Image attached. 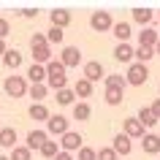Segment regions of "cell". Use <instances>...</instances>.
<instances>
[{"mask_svg":"<svg viewBox=\"0 0 160 160\" xmlns=\"http://www.w3.org/2000/svg\"><path fill=\"white\" fill-rule=\"evenodd\" d=\"M3 90L8 98H22V95H27V79L25 76H6Z\"/></svg>","mask_w":160,"mask_h":160,"instance_id":"obj_1","label":"cell"},{"mask_svg":"<svg viewBox=\"0 0 160 160\" xmlns=\"http://www.w3.org/2000/svg\"><path fill=\"white\" fill-rule=\"evenodd\" d=\"M147 79H149V68L147 65H141V62H130L128 65V76H125L128 84L141 87V84H147Z\"/></svg>","mask_w":160,"mask_h":160,"instance_id":"obj_2","label":"cell"},{"mask_svg":"<svg viewBox=\"0 0 160 160\" xmlns=\"http://www.w3.org/2000/svg\"><path fill=\"white\" fill-rule=\"evenodd\" d=\"M90 27H92L95 33H106L114 27V19H111L109 11H92L90 14Z\"/></svg>","mask_w":160,"mask_h":160,"instance_id":"obj_3","label":"cell"},{"mask_svg":"<svg viewBox=\"0 0 160 160\" xmlns=\"http://www.w3.org/2000/svg\"><path fill=\"white\" fill-rule=\"evenodd\" d=\"M46 130H49L52 136H65L68 130H71V119L62 117V114H52V117L46 119Z\"/></svg>","mask_w":160,"mask_h":160,"instance_id":"obj_4","label":"cell"},{"mask_svg":"<svg viewBox=\"0 0 160 160\" xmlns=\"http://www.w3.org/2000/svg\"><path fill=\"white\" fill-rule=\"evenodd\" d=\"M84 138H82V133H76V130H68L65 136H60V152H76V149H82L84 147Z\"/></svg>","mask_w":160,"mask_h":160,"instance_id":"obj_5","label":"cell"},{"mask_svg":"<svg viewBox=\"0 0 160 160\" xmlns=\"http://www.w3.org/2000/svg\"><path fill=\"white\" fill-rule=\"evenodd\" d=\"M82 79H87L90 84H95V82L106 79V71H103V65L98 60H90V62H84V76H82Z\"/></svg>","mask_w":160,"mask_h":160,"instance_id":"obj_6","label":"cell"},{"mask_svg":"<svg viewBox=\"0 0 160 160\" xmlns=\"http://www.w3.org/2000/svg\"><path fill=\"white\" fill-rule=\"evenodd\" d=\"M60 62L68 68H76L79 62H82V52H79V46H65V49L60 52Z\"/></svg>","mask_w":160,"mask_h":160,"instance_id":"obj_7","label":"cell"},{"mask_svg":"<svg viewBox=\"0 0 160 160\" xmlns=\"http://www.w3.org/2000/svg\"><path fill=\"white\" fill-rule=\"evenodd\" d=\"M122 128H125L122 133H125L128 138H130V141H133V138H144V125H141V122H138L136 117L125 119V122H122Z\"/></svg>","mask_w":160,"mask_h":160,"instance_id":"obj_8","label":"cell"},{"mask_svg":"<svg viewBox=\"0 0 160 160\" xmlns=\"http://www.w3.org/2000/svg\"><path fill=\"white\" fill-rule=\"evenodd\" d=\"M49 141V133H46V130H30V133H27V149L33 152V149H41L43 144Z\"/></svg>","mask_w":160,"mask_h":160,"instance_id":"obj_9","label":"cell"},{"mask_svg":"<svg viewBox=\"0 0 160 160\" xmlns=\"http://www.w3.org/2000/svg\"><path fill=\"white\" fill-rule=\"evenodd\" d=\"M49 19H52V27L65 30V27L71 25V11H65V8H54V11H49Z\"/></svg>","mask_w":160,"mask_h":160,"instance_id":"obj_10","label":"cell"},{"mask_svg":"<svg viewBox=\"0 0 160 160\" xmlns=\"http://www.w3.org/2000/svg\"><path fill=\"white\" fill-rule=\"evenodd\" d=\"M111 149L117 152V158H119V155L125 158V155H130L133 144H130V138H128L125 133H117V136H114V144H111Z\"/></svg>","mask_w":160,"mask_h":160,"instance_id":"obj_11","label":"cell"},{"mask_svg":"<svg viewBox=\"0 0 160 160\" xmlns=\"http://www.w3.org/2000/svg\"><path fill=\"white\" fill-rule=\"evenodd\" d=\"M160 41V35L155 27H141V33H138V46H149V49H155V43Z\"/></svg>","mask_w":160,"mask_h":160,"instance_id":"obj_12","label":"cell"},{"mask_svg":"<svg viewBox=\"0 0 160 160\" xmlns=\"http://www.w3.org/2000/svg\"><path fill=\"white\" fill-rule=\"evenodd\" d=\"M22 60H25V57H22V52H19V49H8L6 54H3V65L8 68V71H17V68L22 65Z\"/></svg>","mask_w":160,"mask_h":160,"instance_id":"obj_13","label":"cell"},{"mask_svg":"<svg viewBox=\"0 0 160 160\" xmlns=\"http://www.w3.org/2000/svg\"><path fill=\"white\" fill-rule=\"evenodd\" d=\"M141 147H144V152H147V155H158V152H160V136H155V133H144Z\"/></svg>","mask_w":160,"mask_h":160,"instance_id":"obj_14","label":"cell"},{"mask_svg":"<svg viewBox=\"0 0 160 160\" xmlns=\"http://www.w3.org/2000/svg\"><path fill=\"white\" fill-rule=\"evenodd\" d=\"M0 147L3 149H14L17 147V130L14 128H0Z\"/></svg>","mask_w":160,"mask_h":160,"instance_id":"obj_15","label":"cell"},{"mask_svg":"<svg viewBox=\"0 0 160 160\" xmlns=\"http://www.w3.org/2000/svg\"><path fill=\"white\" fill-rule=\"evenodd\" d=\"M111 33L117 35V41H119V43H128V38L133 35V30H130V22H114Z\"/></svg>","mask_w":160,"mask_h":160,"instance_id":"obj_16","label":"cell"},{"mask_svg":"<svg viewBox=\"0 0 160 160\" xmlns=\"http://www.w3.org/2000/svg\"><path fill=\"white\" fill-rule=\"evenodd\" d=\"M52 46H38V49H33V62L35 65H49L52 62Z\"/></svg>","mask_w":160,"mask_h":160,"instance_id":"obj_17","label":"cell"},{"mask_svg":"<svg viewBox=\"0 0 160 160\" xmlns=\"http://www.w3.org/2000/svg\"><path fill=\"white\" fill-rule=\"evenodd\" d=\"M27 79H30L33 84H46V68L33 62V65L27 68Z\"/></svg>","mask_w":160,"mask_h":160,"instance_id":"obj_18","label":"cell"},{"mask_svg":"<svg viewBox=\"0 0 160 160\" xmlns=\"http://www.w3.org/2000/svg\"><path fill=\"white\" fill-rule=\"evenodd\" d=\"M27 114H30V119H35V122H46V119L52 117L49 109H46L43 103H33V106L27 109Z\"/></svg>","mask_w":160,"mask_h":160,"instance_id":"obj_19","label":"cell"},{"mask_svg":"<svg viewBox=\"0 0 160 160\" xmlns=\"http://www.w3.org/2000/svg\"><path fill=\"white\" fill-rule=\"evenodd\" d=\"M114 60L130 62V60H133V46H130V43H117V46H114Z\"/></svg>","mask_w":160,"mask_h":160,"instance_id":"obj_20","label":"cell"},{"mask_svg":"<svg viewBox=\"0 0 160 160\" xmlns=\"http://www.w3.org/2000/svg\"><path fill=\"white\" fill-rule=\"evenodd\" d=\"M90 117H92V109H90V103H84V101L73 103V119H79V122H87Z\"/></svg>","mask_w":160,"mask_h":160,"instance_id":"obj_21","label":"cell"},{"mask_svg":"<svg viewBox=\"0 0 160 160\" xmlns=\"http://www.w3.org/2000/svg\"><path fill=\"white\" fill-rule=\"evenodd\" d=\"M152 17H155V11H152V8H133V22H138L141 27H149Z\"/></svg>","mask_w":160,"mask_h":160,"instance_id":"obj_22","label":"cell"},{"mask_svg":"<svg viewBox=\"0 0 160 160\" xmlns=\"http://www.w3.org/2000/svg\"><path fill=\"white\" fill-rule=\"evenodd\" d=\"M46 92H49V87H46V84H30V87H27V95L33 98V103H43Z\"/></svg>","mask_w":160,"mask_h":160,"instance_id":"obj_23","label":"cell"},{"mask_svg":"<svg viewBox=\"0 0 160 160\" xmlns=\"http://www.w3.org/2000/svg\"><path fill=\"white\" fill-rule=\"evenodd\" d=\"M46 68V79H60V76H65V65L60 62V60H52L49 65H43Z\"/></svg>","mask_w":160,"mask_h":160,"instance_id":"obj_24","label":"cell"},{"mask_svg":"<svg viewBox=\"0 0 160 160\" xmlns=\"http://www.w3.org/2000/svg\"><path fill=\"white\" fill-rule=\"evenodd\" d=\"M136 119H138L144 128H155V125H158V119H155V114L149 111V106H141V109H138V117H136Z\"/></svg>","mask_w":160,"mask_h":160,"instance_id":"obj_25","label":"cell"},{"mask_svg":"<svg viewBox=\"0 0 160 160\" xmlns=\"http://www.w3.org/2000/svg\"><path fill=\"white\" fill-rule=\"evenodd\" d=\"M73 95L76 98H90V95H92V84H90L87 79H79L73 84Z\"/></svg>","mask_w":160,"mask_h":160,"instance_id":"obj_26","label":"cell"},{"mask_svg":"<svg viewBox=\"0 0 160 160\" xmlns=\"http://www.w3.org/2000/svg\"><path fill=\"white\" fill-rule=\"evenodd\" d=\"M133 57H136V62L147 65V62L155 57V49H149V46H138V49H133Z\"/></svg>","mask_w":160,"mask_h":160,"instance_id":"obj_27","label":"cell"},{"mask_svg":"<svg viewBox=\"0 0 160 160\" xmlns=\"http://www.w3.org/2000/svg\"><path fill=\"white\" fill-rule=\"evenodd\" d=\"M103 82H106V87H114V90H122V92H125V87H128L125 76H119V73H111V76H106Z\"/></svg>","mask_w":160,"mask_h":160,"instance_id":"obj_28","label":"cell"},{"mask_svg":"<svg viewBox=\"0 0 160 160\" xmlns=\"http://www.w3.org/2000/svg\"><path fill=\"white\" fill-rule=\"evenodd\" d=\"M122 98H125V92H122V90L106 87V103H109V106H119V103H122Z\"/></svg>","mask_w":160,"mask_h":160,"instance_id":"obj_29","label":"cell"},{"mask_svg":"<svg viewBox=\"0 0 160 160\" xmlns=\"http://www.w3.org/2000/svg\"><path fill=\"white\" fill-rule=\"evenodd\" d=\"M62 38H65V33H62V30H60V27H49V30H46V43H62Z\"/></svg>","mask_w":160,"mask_h":160,"instance_id":"obj_30","label":"cell"},{"mask_svg":"<svg viewBox=\"0 0 160 160\" xmlns=\"http://www.w3.org/2000/svg\"><path fill=\"white\" fill-rule=\"evenodd\" d=\"M38 152H41V155H43L46 160H52V158H54V155L60 152V144H57V141H46V144H43V147H41Z\"/></svg>","mask_w":160,"mask_h":160,"instance_id":"obj_31","label":"cell"},{"mask_svg":"<svg viewBox=\"0 0 160 160\" xmlns=\"http://www.w3.org/2000/svg\"><path fill=\"white\" fill-rule=\"evenodd\" d=\"M8 160H33V152L27 149V147H14Z\"/></svg>","mask_w":160,"mask_h":160,"instance_id":"obj_32","label":"cell"},{"mask_svg":"<svg viewBox=\"0 0 160 160\" xmlns=\"http://www.w3.org/2000/svg\"><path fill=\"white\" fill-rule=\"evenodd\" d=\"M73 98H76L73 90H68V87L57 92V103H60V106H73Z\"/></svg>","mask_w":160,"mask_h":160,"instance_id":"obj_33","label":"cell"},{"mask_svg":"<svg viewBox=\"0 0 160 160\" xmlns=\"http://www.w3.org/2000/svg\"><path fill=\"white\" fill-rule=\"evenodd\" d=\"M95 158L98 160H117V152L111 147H101V149H95Z\"/></svg>","mask_w":160,"mask_h":160,"instance_id":"obj_34","label":"cell"},{"mask_svg":"<svg viewBox=\"0 0 160 160\" xmlns=\"http://www.w3.org/2000/svg\"><path fill=\"white\" fill-rule=\"evenodd\" d=\"M38 46H49V43H46V35H43V33H35L33 38H30V49H38Z\"/></svg>","mask_w":160,"mask_h":160,"instance_id":"obj_35","label":"cell"},{"mask_svg":"<svg viewBox=\"0 0 160 160\" xmlns=\"http://www.w3.org/2000/svg\"><path fill=\"white\" fill-rule=\"evenodd\" d=\"M79 160H98L95 158V149L92 147H82V149H79Z\"/></svg>","mask_w":160,"mask_h":160,"instance_id":"obj_36","label":"cell"},{"mask_svg":"<svg viewBox=\"0 0 160 160\" xmlns=\"http://www.w3.org/2000/svg\"><path fill=\"white\" fill-rule=\"evenodd\" d=\"M11 33V22L6 17H0V41H6V35Z\"/></svg>","mask_w":160,"mask_h":160,"instance_id":"obj_37","label":"cell"},{"mask_svg":"<svg viewBox=\"0 0 160 160\" xmlns=\"http://www.w3.org/2000/svg\"><path fill=\"white\" fill-rule=\"evenodd\" d=\"M19 14H22L25 19H35V17H38V8H22Z\"/></svg>","mask_w":160,"mask_h":160,"instance_id":"obj_38","label":"cell"},{"mask_svg":"<svg viewBox=\"0 0 160 160\" xmlns=\"http://www.w3.org/2000/svg\"><path fill=\"white\" fill-rule=\"evenodd\" d=\"M149 111H152V114H155V119H158V122H160V98H158V101H155V103H152V106H149Z\"/></svg>","mask_w":160,"mask_h":160,"instance_id":"obj_39","label":"cell"},{"mask_svg":"<svg viewBox=\"0 0 160 160\" xmlns=\"http://www.w3.org/2000/svg\"><path fill=\"white\" fill-rule=\"evenodd\" d=\"M52 160H73V155H68V152H57Z\"/></svg>","mask_w":160,"mask_h":160,"instance_id":"obj_40","label":"cell"},{"mask_svg":"<svg viewBox=\"0 0 160 160\" xmlns=\"http://www.w3.org/2000/svg\"><path fill=\"white\" fill-rule=\"evenodd\" d=\"M6 52H8V46H6V41H0V57H3Z\"/></svg>","mask_w":160,"mask_h":160,"instance_id":"obj_41","label":"cell"},{"mask_svg":"<svg viewBox=\"0 0 160 160\" xmlns=\"http://www.w3.org/2000/svg\"><path fill=\"white\" fill-rule=\"evenodd\" d=\"M155 57H160V41L155 43Z\"/></svg>","mask_w":160,"mask_h":160,"instance_id":"obj_42","label":"cell"},{"mask_svg":"<svg viewBox=\"0 0 160 160\" xmlns=\"http://www.w3.org/2000/svg\"><path fill=\"white\" fill-rule=\"evenodd\" d=\"M0 160H8V158H6V155H0Z\"/></svg>","mask_w":160,"mask_h":160,"instance_id":"obj_43","label":"cell"},{"mask_svg":"<svg viewBox=\"0 0 160 160\" xmlns=\"http://www.w3.org/2000/svg\"><path fill=\"white\" fill-rule=\"evenodd\" d=\"M158 35H160V27H158Z\"/></svg>","mask_w":160,"mask_h":160,"instance_id":"obj_44","label":"cell"}]
</instances>
